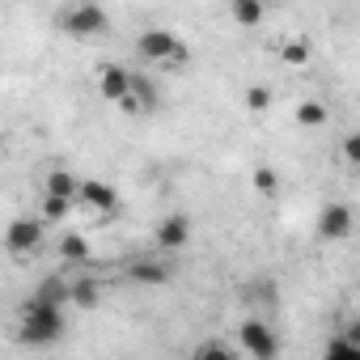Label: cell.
Instances as JSON below:
<instances>
[{"instance_id": "obj_11", "label": "cell", "mask_w": 360, "mask_h": 360, "mask_svg": "<svg viewBox=\"0 0 360 360\" xmlns=\"http://www.w3.org/2000/svg\"><path fill=\"white\" fill-rule=\"evenodd\" d=\"M127 280L131 284H144V288H157V284L169 280V267L161 259H131L127 263Z\"/></svg>"}, {"instance_id": "obj_13", "label": "cell", "mask_w": 360, "mask_h": 360, "mask_svg": "<svg viewBox=\"0 0 360 360\" xmlns=\"http://www.w3.org/2000/svg\"><path fill=\"white\" fill-rule=\"evenodd\" d=\"M68 301H72V305H81V309H94V305L102 301V284H98L94 276H81V280H72V284H68Z\"/></svg>"}, {"instance_id": "obj_7", "label": "cell", "mask_w": 360, "mask_h": 360, "mask_svg": "<svg viewBox=\"0 0 360 360\" xmlns=\"http://www.w3.org/2000/svg\"><path fill=\"white\" fill-rule=\"evenodd\" d=\"M157 250H183V246H191V217H183V212H169L165 221H157Z\"/></svg>"}, {"instance_id": "obj_1", "label": "cell", "mask_w": 360, "mask_h": 360, "mask_svg": "<svg viewBox=\"0 0 360 360\" xmlns=\"http://www.w3.org/2000/svg\"><path fill=\"white\" fill-rule=\"evenodd\" d=\"M64 335V305H51V301H39L30 297L26 309H22V326H18V339L26 347H47Z\"/></svg>"}, {"instance_id": "obj_2", "label": "cell", "mask_w": 360, "mask_h": 360, "mask_svg": "<svg viewBox=\"0 0 360 360\" xmlns=\"http://www.w3.org/2000/svg\"><path fill=\"white\" fill-rule=\"evenodd\" d=\"M56 26L72 39H102L110 30V13L102 5H94V0H77V5L56 13Z\"/></svg>"}, {"instance_id": "obj_15", "label": "cell", "mask_w": 360, "mask_h": 360, "mask_svg": "<svg viewBox=\"0 0 360 360\" xmlns=\"http://www.w3.org/2000/svg\"><path fill=\"white\" fill-rule=\"evenodd\" d=\"M56 255H60V259H68V263H89V259H94V250H89V238H85V233H64V238H60V246H56Z\"/></svg>"}, {"instance_id": "obj_21", "label": "cell", "mask_w": 360, "mask_h": 360, "mask_svg": "<svg viewBox=\"0 0 360 360\" xmlns=\"http://www.w3.org/2000/svg\"><path fill=\"white\" fill-rule=\"evenodd\" d=\"M68 208H72V200H60V195H47V191H43V212H39V217H43L47 225H56V221L68 217Z\"/></svg>"}, {"instance_id": "obj_16", "label": "cell", "mask_w": 360, "mask_h": 360, "mask_svg": "<svg viewBox=\"0 0 360 360\" xmlns=\"http://www.w3.org/2000/svg\"><path fill=\"white\" fill-rule=\"evenodd\" d=\"M34 297H39V301H51V305H68V280H60V276H43L39 288H34Z\"/></svg>"}, {"instance_id": "obj_9", "label": "cell", "mask_w": 360, "mask_h": 360, "mask_svg": "<svg viewBox=\"0 0 360 360\" xmlns=\"http://www.w3.org/2000/svg\"><path fill=\"white\" fill-rule=\"evenodd\" d=\"M115 106H119L123 115H148V110L157 106V89H153V81L131 72V85H127V94H123Z\"/></svg>"}, {"instance_id": "obj_6", "label": "cell", "mask_w": 360, "mask_h": 360, "mask_svg": "<svg viewBox=\"0 0 360 360\" xmlns=\"http://www.w3.org/2000/svg\"><path fill=\"white\" fill-rule=\"evenodd\" d=\"M77 200H81L89 212H102V217H110V212L119 208V191L106 183V178H81Z\"/></svg>"}, {"instance_id": "obj_19", "label": "cell", "mask_w": 360, "mask_h": 360, "mask_svg": "<svg viewBox=\"0 0 360 360\" xmlns=\"http://www.w3.org/2000/svg\"><path fill=\"white\" fill-rule=\"evenodd\" d=\"M280 60H284L288 68H301V64H309V43H305V39H288V43L280 47Z\"/></svg>"}, {"instance_id": "obj_8", "label": "cell", "mask_w": 360, "mask_h": 360, "mask_svg": "<svg viewBox=\"0 0 360 360\" xmlns=\"http://www.w3.org/2000/svg\"><path fill=\"white\" fill-rule=\"evenodd\" d=\"M352 225H356V212L347 204H326L318 212V238H326V242H343L352 233Z\"/></svg>"}, {"instance_id": "obj_12", "label": "cell", "mask_w": 360, "mask_h": 360, "mask_svg": "<svg viewBox=\"0 0 360 360\" xmlns=\"http://www.w3.org/2000/svg\"><path fill=\"white\" fill-rule=\"evenodd\" d=\"M229 13L242 30H255L267 18V0H229Z\"/></svg>"}, {"instance_id": "obj_14", "label": "cell", "mask_w": 360, "mask_h": 360, "mask_svg": "<svg viewBox=\"0 0 360 360\" xmlns=\"http://www.w3.org/2000/svg\"><path fill=\"white\" fill-rule=\"evenodd\" d=\"M77 187H81V178L72 169H51L47 183H43V191L47 195H60V200H77Z\"/></svg>"}, {"instance_id": "obj_3", "label": "cell", "mask_w": 360, "mask_h": 360, "mask_svg": "<svg viewBox=\"0 0 360 360\" xmlns=\"http://www.w3.org/2000/svg\"><path fill=\"white\" fill-rule=\"evenodd\" d=\"M136 56H140L144 64H169V68H183V64L191 60V47L178 39V34H169V30H144V34L136 39Z\"/></svg>"}, {"instance_id": "obj_22", "label": "cell", "mask_w": 360, "mask_h": 360, "mask_svg": "<svg viewBox=\"0 0 360 360\" xmlns=\"http://www.w3.org/2000/svg\"><path fill=\"white\" fill-rule=\"evenodd\" d=\"M195 356H200V360H208V356H225V360H233V347H229V343H200Z\"/></svg>"}, {"instance_id": "obj_5", "label": "cell", "mask_w": 360, "mask_h": 360, "mask_svg": "<svg viewBox=\"0 0 360 360\" xmlns=\"http://www.w3.org/2000/svg\"><path fill=\"white\" fill-rule=\"evenodd\" d=\"M43 233H47V221L43 217H18L5 229V250L9 255H34L43 246Z\"/></svg>"}, {"instance_id": "obj_17", "label": "cell", "mask_w": 360, "mask_h": 360, "mask_svg": "<svg viewBox=\"0 0 360 360\" xmlns=\"http://www.w3.org/2000/svg\"><path fill=\"white\" fill-rule=\"evenodd\" d=\"M292 123H297V127H305V131H314V127H322V123H326V106H322V102H301V106H297V115H292Z\"/></svg>"}, {"instance_id": "obj_10", "label": "cell", "mask_w": 360, "mask_h": 360, "mask_svg": "<svg viewBox=\"0 0 360 360\" xmlns=\"http://www.w3.org/2000/svg\"><path fill=\"white\" fill-rule=\"evenodd\" d=\"M127 85H131V72H127L123 64H102V68H98V94H102L106 102H119V98L127 94Z\"/></svg>"}, {"instance_id": "obj_18", "label": "cell", "mask_w": 360, "mask_h": 360, "mask_svg": "<svg viewBox=\"0 0 360 360\" xmlns=\"http://www.w3.org/2000/svg\"><path fill=\"white\" fill-rule=\"evenodd\" d=\"M250 183H255V191H259V195H267V200H271V195H280V174H276L271 165H259V169L250 174Z\"/></svg>"}, {"instance_id": "obj_23", "label": "cell", "mask_w": 360, "mask_h": 360, "mask_svg": "<svg viewBox=\"0 0 360 360\" xmlns=\"http://www.w3.org/2000/svg\"><path fill=\"white\" fill-rule=\"evenodd\" d=\"M343 161H347V165H356V161H360V136H356V131H352V136H343Z\"/></svg>"}, {"instance_id": "obj_20", "label": "cell", "mask_w": 360, "mask_h": 360, "mask_svg": "<svg viewBox=\"0 0 360 360\" xmlns=\"http://www.w3.org/2000/svg\"><path fill=\"white\" fill-rule=\"evenodd\" d=\"M246 110L250 115H267L271 110V85H250L246 89Z\"/></svg>"}, {"instance_id": "obj_4", "label": "cell", "mask_w": 360, "mask_h": 360, "mask_svg": "<svg viewBox=\"0 0 360 360\" xmlns=\"http://www.w3.org/2000/svg\"><path fill=\"white\" fill-rule=\"evenodd\" d=\"M238 343H242V352L255 356V360H276V356H280V339H276V330H271L263 318H246V322L238 326Z\"/></svg>"}]
</instances>
